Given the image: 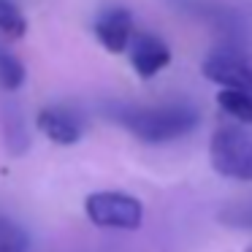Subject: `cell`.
Wrapping results in <instances>:
<instances>
[{"mask_svg":"<svg viewBox=\"0 0 252 252\" xmlns=\"http://www.w3.org/2000/svg\"><path fill=\"white\" fill-rule=\"evenodd\" d=\"M114 120L144 144H168L198 127L201 114L187 103L165 106H120Z\"/></svg>","mask_w":252,"mask_h":252,"instance_id":"obj_1","label":"cell"},{"mask_svg":"<svg viewBox=\"0 0 252 252\" xmlns=\"http://www.w3.org/2000/svg\"><path fill=\"white\" fill-rule=\"evenodd\" d=\"M209 160L220 176L252 182V136L239 125H220L209 141Z\"/></svg>","mask_w":252,"mask_h":252,"instance_id":"obj_2","label":"cell"},{"mask_svg":"<svg viewBox=\"0 0 252 252\" xmlns=\"http://www.w3.org/2000/svg\"><path fill=\"white\" fill-rule=\"evenodd\" d=\"M84 214L95 228L138 230L144 222V206L136 195L120 190H100L84 198Z\"/></svg>","mask_w":252,"mask_h":252,"instance_id":"obj_3","label":"cell"},{"mask_svg":"<svg viewBox=\"0 0 252 252\" xmlns=\"http://www.w3.org/2000/svg\"><path fill=\"white\" fill-rule=\"evenodd\" d=\"M203 79L220 84L222 90H244L252 93V63L236 46H220L203 60Z\"/></svg>","mask_w":252,"mask_h":252,"instance_id":"obj_4","label":"cell"},{"mask_svg":"<svg viewBox=\"0 0 252 252\" xmlns=\"http://www.w3.org/2000/svg\"><path fill=\"white\" fill-rule=\"evenodd\" d=\"M127 49H130V65L138 79H155L163 68L171 65V49L160 35L136 33Z\"/></svg>","mask_w":252,"mask_h":252,"instance_id":"obj_5","label":"cell"},{"mask_svg":"<svg viewBox=\"0 0 252 252\" xmlns=\"http://www.w3.org/2000/svg\"><path fill=\"white\" fill-rule=\"evenodd\" d=\"M95 38L111 55H122L127 52L133 35H136V28H133V14L127 8H109L103 11L93 25Z\"/></svg>","mask_w":252,"mask_h":252,"instance_id":"obj_6","label":"cell"},{"mask_svg":"<svg viewBox=\"0 0 252 252\" xmlns=\"http://www.w3.org/2000/svg\"><path fill=\"white\" fill-rule=\"evenodd\" d=\"M35 127L44 133L49 141L60 144V147H73L82 138V122L76 114L60 106H46L35 114Z\"/></svg>","mask_w":252,"mask_h":252,"instance_id":"obj_7","label":"cell"},{"mask_svg":"<svg viewBox=\"0 0 252 252\" xmlns=\"http://www.w3.org/2000/svg\"><path fill=\"white\" fill-rule=\"evenodd\" d=\"M217 106L239 125H252V93L244 90H220Z\"/></svg>","mask_w":252,"mask_h":252,"instance_id":"obj_8","label":"cell"},{"mask_svg":"<svg viewBox=\"0 0 252 252\" xmlns=\"http://www.w3.org/2000/svg\"><path fill=\"white\" fill-rule=\"evenodd\" d=\"M0 33L14 41L25 38V33H28V19L11 0H0Z\"/></svg>","mask_w":252,"mask_h":252,"instance_id":"obj_9","label":"cell"},{"mask_svg":"<svg viewBox=\"0 0 252 252\" xmlns=\"http://www.w3.org/2000/svg\"><path fill=\"white\" fill-rule=\"evenodd\" d=\"M0 252H30V239L22 225L0 217Z\"/></svg>","mask_w":252,"mask_h":252,"instance_id":"obj_10","label":"cell"},{"mask_svg":"<svg viewBox=\"0 0 252 252\" xmlns=\"http://www.w3.org/2000/svg\"><path fill=\"white\" fill-rule=\"evenodd\" d=\"M25 76H28V71L17 57L8 55V52H0V87L14 93L25 84Z\"/></svg>","mask_w":252,"mask_h":252,"instance_id":"obj_11","label":"cell"},{"mask_svg":"<svg viewBox=\"0 0 252 252\" xmlns=\"http://www.w3.org/2000/svg\"><path fill=\"white\" fill-rule=\"evenodd\" d=\"M244 252H252V244H250V247H247V250H244Z\"/></svg>","mask_w":252,"mask_h":252,"instance_id":"obj_12","label":"cell"}]
</instances>
